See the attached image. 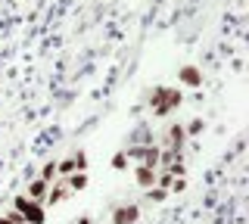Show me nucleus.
Segmentation results:
<instances>
[{
	"label": "nucleus",
	"instance_id": "f257e3e1",
	"mask_svg": "<svg viewBox=\"0 0 249 224\" xmlns=\"http://www.w3.org/2000/svg\"><path fill=\"white\" fill-rule=\"evenodd\" d=\"M13 208L22 215V221H25V224H44V218H47L44 203H35V199H28V196H16L13 199Z\"/></svg>",
	"mask_w": 249,
	"mask_h": 224
},
{
	"label": "nucleus",
	"instance_id": "f03ea898",
	"mask_svg": "<svg viewBox=\"0 0 249 224\" xmlns=\"http://www.w3.org/2000/svg\"><path fill=\"white\" fill-rule=\"evenodd\" d=\"M165 94H168V87H153V94H150V109H153V115H159V119H165V115H171V109H168V103H165Z\"/></svg>",
	"mask_w": 249,
	"mask_h": 224
},
{
	"label": "nucleus",
	"instance_id": "7ed1b4c3",
	"mask_svg": "<svg viewBox=\"0 0 249 224\" xmlns=\"http://www.w3.org/2000/svg\"><path fill=\"white\" fill-rule=\"evenodd\" d=\"M178 81L184 84V87H202V72L193 63H187L178 69Z\"/></svg>",
	"mask_w": 249,
	"mask_h": 224
},
{
	"label": "nucleus",
	"instance_id": "20e7f679",
	"mask_svg": "<svg viewBox=\"0 0 249 224\" xmlns=\"http://www.w3.org/2000/svg\"><path fill=\"white\" fill-rule=\"evenodd\" d=\"M140 218V208L131 203V206H115L112 208V224H134Z\"/></svg>",
	"mask_w": 249,
	"mask_h": 224
},
{
	"label": "nucleus",
	"instance_id": "39448f33",
	"mask_svg": "<svg viewBox=\"0 0 249 224\" xmlns=\"http://www.w3.org/2000/svg\"><path fill=\"white\" fill-rule=\"evenodd\" d=\"M184 143H187V131H184V125H168V131H165V146H171V150H181L184 153Z\"/></svg>",
	"mask_w": 249,
	"mask_h": 224
},
{
	"label": "nucleus",
	"instance_id": "423d86ee",
	"mask_svg": "<svg viewBox=\"0 0 249 224\" xmlns=\"http://www.w3.org/2000/svg\"><path fill=\"white\" fill-rule=\"evenodd\" d=\"M156 172L159 168H150V165H137L134 168V181H137V187H156Z\"/></svg>",
	"mask_w": 249,
	"mask_h": 224
},
{
	"label": "nucleus",
	"instance_id": "0eeeda50",
	"mask_svg": "<svg viewBox=\"0 0 249 224\" xmlns=\"http://www.w3.org/2000/svg\"><path fill=\"white\" fill-rule=\"evenodd\" d=\"M47 190H50V181H44V177H35V181L28 184V199H35V203H44L47 199Z\"/></svg>",
	"mask_w": 249,
	"mask_h": 224
},
{
	"label": "nucleus",
	"instance_id": "6e6552de",
	"mask_svg": "<svg viewBox=\"0 0 249 224\" xmlns=\"http://www.w3.org/2000/svg\"><path fill=\"white\" fill-rule=\"evenodd\" d=\"M69 193H72V190L66 187V181H59V184H53V187L47 190V199H44V203L47 206H56V203H62V199H69Z\"/></svg>",
	"mask_w": 249,
	"mask_h": 224
},
{
	"label": "nucleus",
	"instance_id": "1a4fd4ad",
	"mask_svg": "<svg viewBox=\"0 0 249 224\" xmlns=\"http://www.w3.org/2000/svg\"><path fill=\"white\" fill-rule=\"evenodd\" d=\"M62 181H66V187L69 190H84V187H88V172H72V174H69V177H62Z\"/></svg>",
	"mask_w": 249,
	"mask_h": 224
},
{
	"label": "nucleus",
	"instance_id": "9d476101",
	"mask_svg": "<svg viewBox=\"0 0 249 224\" xmlns=\"http://www.w3.org/2000/svg\"><path fill=\"white\" fill-rule=\"evenodd\" d=\"M159 153H162V146H156V143H150V146H146V153H143V159H140V165H150V168H159Z\"/></svg>",
	"mask_w": 249,
	"mask_h": 224
},
{
	"label": "nucleus",
	"instance_id": "9b49d317",
	"mask_svg": "<svg viewBox=\"0 0 249 224\" xmlns=\"http://www.w3.org/2000/svg\"><path fill=\"white\" fill-rule=\"evenodd\" d=\"M168 172H171V177H184L187 174V165H184V153H181V156H175V162H168Z\"/></svg>",
	"mask_w": 249,
	"mask_h": 224
},
{
	"label": "nucleus",
	"instance_id": "f8f14e48",
	"mask_svg": "<svg viewBox=\"0 0 249 224\" xmlns=\"http://www.w3.org/2000/svg\"><path fill=\"white\" fill-rule=\"evenodd\" d=\"M165 103H168V109H178V106L184 103V94H181V87H168V94H165Z\"/></svg>",
	"mask_w": 249,
	"mask_h": 224
},
{
	"label": "nucleus",
	"instance_id": "ddd939ff",
	"mask_svg": "<svg viewBox=\"0 0 249 224\" xmlns=\"http://www.w3.org/2000/svg\"><path fill=\"white\" fill-rule=\"evenodd\" d=\"M165 196H168L165 187H146V199H150V203H162Z\"/></svg>",
	"mask_w": 249,
	"mask_h": 224
},
{
	"label": "nucleus",
	"instance_id": "4468645a",
	"mask_svg": "<svg viewBox=\"0 0 249 224\" xmlns=\"http://www.w3.org/2000/svg\"><path fill=\"white\" fill-rule=\"evenodd\" d=\"M37 177H44V181H50V184H53V181H56V162H47Z\"/></svg>",
	"mask_w": 249,
	"mask_h": 224
},
{
	"label": "nucleus",
	"instance_id": "2eb2a0df",
	"mask_svg": "<svg viewBox=\"0 0 249 224\" xmlns=\"http://www.w3.org/2000/svg\"><path fill=\"white\" fill-rule=\"evenodd\" d=\"M202 128H206V121H202V119H193L184 131H187V137H196V134H202Z\"/></svg>",
	"mask_w": 249,
	"mask_h": 224
},
{
	"label": "nucleus",
	"instance_id": "dca6fc26",
	"mask_svg": "<svg viewBox=\"0 0 249 224\" xmlns=\"http://www.w3.org/2000/svg\"><path fill=\"white\" fill-rule=\"evenodd\" d=\"M112 168H115V172H124V168H128V156H124V150H119L112 156Z\"/></svg>",
	"mask_w": 249,
	"mask_h": 224
},
{
	"label": "nucleus",
	"instance_id": "f3484780",
	"mask_svg": "<svg viewBox=\"0 0 249 224\" xmlns=\"http://www.w3.org/2000/svg\"><path fill=\"white\" fill-rule=\"evenodd\" d=\"M181 190H187V181H184V177H175L171 187H168V193H181Z\"/></svg>",
	"mask_w": 249,
	"mask_h": 224
},
{
	"label": "nucleus",
	"instance_id": "a211bd4d",
	"mask_svg": "<svg viewBox=\"0 0 249 224\" xmlns=\"http://www.w3.org/2000/svg\"><path fill=\"white\" fill-rule=\"evenodd\" d=\"M6 218H10V224H25V221H22V215L16 212V208H13V212H6Z\"/></svg>",
	"mask_w": 249,
	"mask_h": 224
},
{
	"label": "nucleus",
	"instance_id": "6ab92c4d",
	"mask_svg": "<svg viewBox=\"0 0 249 224\" xmlns=\"http://www.w3.org/2000/svg\"><path fill=\"white\" fill-rule=\"evenodd\" d=\"M78 224H93V221L90 218H78Z\"/></svg>",
	"mask_w": 249,
	"mask_h": 224
},
{
	"label": "nucleus",
	"instance_id": "aec40b11",
	"mask_svg": "<svg viewBox=\"0 0 249 224\" xmlns=\"http://www.w3.org/2000/svg\"><path fill=\"white\" fill-rule=\"evenodd\" d=\"M0 224H10V218H6V215H0Z\"/></svg>",
	"mask_w": 249,
	"mask_h": 224
}]
</instances>
